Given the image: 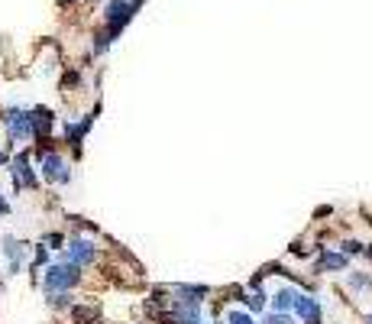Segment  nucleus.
Masks as SVG:
<instances>
[{"label":"nucleus","mask_w":372,"mask_h":324,"mask_svg":"<svg viewBox=\"0 0 372 324\" xmlns=\"http://www.w3.org/2000/svg\"><path fill=\"white\" fill-rule=\"evenodd\" d=\"M49 305H52V308H71V295L55 292V295H49Z\"/></svg>","instance_id":"2eb2a0df"},{"label":"nucleus","mask_w":372,"mask_h":324,"mask_svg":"<svg viewBox=\"0 0 372 324\" xmlns=\"http://www.w3.org/2000/svg\"><path fill=\"white\" fill-rule=\"evenodd\" d=\"M240 301L246 305V311H250V315H256V311L266 308V295L259 292V289H252V292H243V295H240Z\"/></svg>","instance_id":"ddd939ff"},{"label":"nucleus","mask_w":372,"mask_h":324,"mask_svg":"<svg viewBox=\"0 0 372 324\" xmlns=\"http://www.w3.org/2000/svg\"><path fill=\"white\" fill-rule=\"evenodd\" d=\"M295 299H298V292H295L291 286L275 289V295H272V311H279V315H289L291 305H295Z\"/></svg>","instance_id":"9b49d317"},{"label":"nucleus","mask_w":372,"mask_h":324,"mask_svg":"<svg viewBox=\"0 0 372 324\" xmlns=\"http://www.w3.org/2000/svg\"><path fill=\"white\" fill-rule=\"evenodd\" d=\"M42 262H49V250L42 247V243H36V260H33V270H36V266H42Z\"/></svg>","instance_id":"aec40b11"},{"label":"nucleus","mask_w":372,"mask_h":324,"mask_svg":"<svg viewBox=\"0 0 372 324\" xmlns=\"http://www.w3.org/2000/svg\"><path fill=\"white\" fill-rule=\"evenodd\" d=\"M42 247L62 250V247H65V237H62V233H46V237H42Z\"/></svg>","instance_id":"a211bd4d"},{"label":"nucleus","mask_w":372,"mask_h":324,"mask_svg":"<svg viewBox=\"0 0 372 324\" xmlns=\"http://www.w3.org/2000/svg\"><path fill=\"white\" fill-rule=\"evenodd\" d=\"M59 4H75V0H59Z\"/></svg>","instance_id":"b1692460"},{"label":"nucleus","mask_w":372,"mask_h":324,"mask_svg":"<svg viewBox=\"0 0 372 324\" xmlns=\"http://www.w3.org/2000/svg\"><path fill=\"white\" fill-rule=\"evenodd\" d=\"M10 175H13V188L23 192V188H39V175L36 169L30 166V153H16L13 162H10Z\"/></svg>","instance_id":"7ed1b4c3"},{"label":"nucleus","mask_w":372,"mask_h":324,"mask_svg":"<svg viewBox=\"0 0 372 324\" xmlns=\"http://www.w3.org/2000/svg\"><path fill=\"white\" fill-rule=\"evenodd\" d=\"M363 253H366V256H369V260H372V243H369V247H363Z\"/></svg>","instance_id":"5701e85b"},{"label":"nucleus","mask_w":372,"mask_h":324,"mask_svg":"<svg viewBox=\"0 0 372 324\" xmlns=\"http://www.w3.org/2000/svg\"><path fill=\"white\" fill-rule=\"evenodd\" d=\"M7 162H10V159H7V153H0V166H7Z\"/></svg>","instance_id":"4be33fe9"},{"label":"nucleus","mask_w":372,"mask_h":324,"mask_svg":"<svg viewBox=\"0 0 372 324\" xmlns=\"http://www.w3.org/2000/svg\"><path fill=\"white\" fill-rule=\"evenodd\" d=\"M227 324H259L250 311H230L227 315Z\"/></svg>","instance_id":"4468645a"},{"label":"nucleus","mask_w":372,"mask_h":324,"mask_svg":"<svg viewBox=\"0 0 372 324\" xmlns=\"http://www.w3.org/2000/svg\"><path fill=\"white\" fill-rule=\"evenodd\" d=\"M65 256H69V262H75V266H91L94 260H98V247H94L91 240L84 237H75V240H65Z\"/></svg>","instance_id":"423d86ee"},{"label":"nucleus","mask_w":372,"mask_h":324,"mask_svg":"<svg viewBox=\"0 0 372 324\" xmlns=\"http://www.w3.org/2000/svg\"><path fill=\"white\" fill-rule=\"evenodd\" d=\"M133 13H136V4H129V0H110L104 7V23H107V33L110 36H120V30L133 20Z\"/></svg>","instance_id":"f03ea898"},{"label":"nucleus","mask_w":372,"mask_h":324,"mask_svg":"<svg viewBox=\"0 0 372 324\" xmlns=\"http://www.w3.org/2000/svg\"><path fill=\"white\" fill-rule=\"evenodd\" d=\"M78 282H81V266H75V262H52L46 270V276H42V289H46L49 295L55 292H69V289H75Z\"/></svg>","instance_id":"f257e3e1"},{"label":"nucleus","mask_w":372,"mask_h":324,"mask_svg":"<svg viewBox=\"0 0 372 324\" xmlns=\"http://www.w3.org/2000/svg\"><path fill=\"white\" fill-rule=\"evenodd\" d=\"M10 214V201H7V195H0V217H7Z\"/></svg>","instance_id":"412c9836"},{"label":"nucleus","mask_w":372,"mask_h":324,"mask_svg":"<svg viewBox=\"0 0 372 324\" xmlns=\"http://www.w3.org/2000/svg\"><path fill=\"white\" fill-rule=\"evenodd\" d=\"M39 159H42V175H46V182H55V185H65V182H71V172H69V162L62 159L59 153H39Z\"/></svg>","instance_id":"39448f33"},{"label":"nucleus","mask_w":372,"mask_h":324,"mask_svg":"<svg viewBox=\"0 0 372 324\" xmlns=\"http://www.w3.org/2000/svg\"><path fill=\"white\" fill-rule=\"evenodd\" d=\"M198 324H204V321H198Z\"/></svg>","instance_id":"a878e982"},{"label":"nucleus","mask_w":372,"mask_h":324,"mask_svg":"<svg viewBox=\"0 0 372 324\" xmlns=\"http://www.w3.org/2000/svg\"><path fill=\"white\" fill-rule=\"evenodd\" d=\"M91 127H94V114L84 117V120H78V124H65V143H71V149L81 153V143H84V137H88Z\"/></svg>","instance_id":"6e6552de"},{"label":"nucleus","mask_w":372,"mask_h":324,"mask_svg":"<svg viewBox=\"0 0 372 324\" xmlns=\"http://www.w3.org/2000/svg\"><path fill=\"white\" fill-rule=\"evenodd\" d=\"M262 324H295V318H291V315H279V311H272V315H269Z\"/></svg>","instance_id":"6ab92c4d"},{"label":"nucleus","mask_w":372,"mask_h":324,"mask_svg":"<svg viewBox=\"0 0 372 324\" xmlns=\"http://www.w3.org/2000/svg\"><path fill=\"white\" fill-rule=\"evenodd\" d=\"M291 311H295L304 324H320V301L314 299V295H308V292H298Z\"/></svg>","instance_id":"0eeeda50"},{"label":"nucleus","mask_w":372,"mask_h":324,"mask_svg":"<svg viewBox=\"0 0 372 324\" xmlns=\"http://www.w3.org/2000/svg\"><path fill=\"white\" fill-rule=\"evenodd\" d=\"M363 253V243H359V240H343V256H359Z\"/></svg>","instance_id":"f3484780"},{"label":"nucleus","mask_w":372,"mask_h":324,"mask_svg":"<svg viewBox=\"0 0 372 324\" xmlns=\"http://www.w3.org/2000/svg\"><path fill=\"white\" fill-rule=\"evenodd\" d=\"M4 124H7V133H10V139H13V143L33 139L30 110H23V108H7V114H4Z\"/></svg>","instance_id":"20e7f679"},{"label":"nucleus","mask_w":372,"mask_h":324,"mask_svg":"<svg viewBox=\"0 0 372 324\" xmlns=\"http://www.w3.org/2000/svg\"><path fill=\"white\" fill-rule=\"evenodd\" d=\"M349 289H353V292H366V289H369V279H366L363 272H353V276H349Z\"/></svg>","instance_id":"dca6fc26"},{"label":"nucleus","mask_w":372,"mask_h":324,"mask_svg":"<svg viewBox=\"0 0 372 324\" xmlns=\"http://www.w3.org/2000/svg\"><path fill=\"white\" fill-rule=\"evenodd\" d=\"M71 318L75 324H100V311L94 305H71Z\"/></svg>","instance_id":"f8f14e48"},{"label":"nucleus","mask_w":372,"mask_h":324,"mask_svg":"<svg viewBox=\"0 0 372 324\" xmlns=\"http://www.w3.org/2000/svg\"><path fill=\"white\" fill-rule=\"evenodd\" d=\"M4 256H7V260H10V276H16V272L23 270L26 243H23V240H13V237H7V240H4Z\"/></svg>","instance_id":"1a4fd4ad"},{"label":"nucleus","mask_w":372,"mask_h":324,"mask_svg":"<svg viewBox=\"0 0 372 324\" xmlns=\"http://www.w3.org/2000/svg\"><path fill=\"white\" fill-rule=\"evenodd\" d=\"M366 321H369V324H372V315H369V318H366Z\"/></svg>","instance_id":"393cba45"},{"label":"nucleus","mask_w":372,"mask_h":324,"mask_svg":"<svg viewBox=\"0 0 372 324\" xmlns=\"http://www.w3.org/2000/svg\"><path fill=\"white\" fill-rule=\"evenodd\" d=\"M349 266V260L343 253H334V250H324V253L318 256V266H314V272H324V270H330V272H343Z\"/></svg>","instance_id":"9d476101"}]
</instances>
